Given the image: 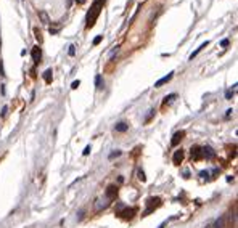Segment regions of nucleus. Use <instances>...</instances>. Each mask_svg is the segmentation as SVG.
I'll return each mask as SVG.
<instances>
[{"instance_id": "f8f14e48", "label": "nucleus", "mask_w": 238, "mask_h": 228, "mask_svg": "<svg viewBox=\"0 0 238 228\" xmlns=\"http://www.w3.org/2000/svg\"><path fill=\"white\" fill-rule=\"evenodd\" d=\"M52 72H53L52 69H47L45 72H43V79H45V82H47V84L52 82V77H53V74H52Z\"/></svg>"}, {"instance_id": "dca6fc26", "label": "nucleus", "mask_w": 238, "mask_h": 228, "mask_svg": "<svg viewBox=\"0 0 238 228\" xmlns=\"http://www.w3.org/2000/svg\"><path fill=\"white\" fill-rule=\"evenodd\" d=\"M175 98V93H172V95H169V97H166V100H164V104L166 103H169V101H172Z\"/></svg>"}, {"instance_id": "20e7f679", "label": "nucleus", "mask_w": 238, "mask_h": 228, "mask_svg": "<svg viewBox=\"0 0 238 228\" xmlns=\"http://www.w3.org/2000/svg\"><path fill=\"white\" fill-rule=\"evenodd\" d=\"M172 77H174V72H169L167 76H164V77H161V79H159V80H156V82H155V87H156V88L162 87V85H164V84H167L169 80L172 79Z\"/></svg>"}, {"instance_id": "f257e3e1", "label": "nucleus", "mask_w": 238, "mask_h": 228, "mask_svg": "<svg viewBox=\"0 0 238 228\" xmlns=\"http://www.w3.org/2000/svg\"><path fill=\"white\" fill-rule=\"evenodd\" d=\"M103 3H105V0H95L93 2V6L90 8L89 15H87V28H92V26L95 24V21H97L98 15H100V11H101L100 5H103Z\"/></svg>"}, {"instance_id": "6e6552de", "label": "nucleus", "mask_w": 238, "mask_h": 228, "mask_svg": "<svg viewBox=\"0 0 238 228\" xmlns=\"http://www.w3.org/2000/svg\"><path fill=\"white\" fill-rule=\"evenodd\" d=\"M182 159H183V149H179V151H175V154H174V158H172V161H174L175 164H180V162H182Z\"/></svg>"}, {"instance_id": "5701e85b", "label": "nucleus", "mask_w": 238, "mask_h": 228, "mask_svg": "<svg viewBox=\"0 0 238 228\" xmlns=\"http://www.w3.org/2000/svg\"><path fill=\"white\" fill-rule=\"evenodd\" d=\"M90 149H92V148H90V145H89V146H86V149H84V153H82V154H84V156H87V154L90 153Z\"/></svg>"}, {"instance_id": "2eb2a0df", "label": "nucleus", "mask_w": 238, "mask_h": 228, "mask_svg": "<svg viewBox=\"0 0 238 228\" xmlns=\"http://www.w3.org/2000/svg\"><path fill=\"white\" fill-rule=\"evenodd\" d=\"M214 228H224V217H219L214 223Z\"/></svg>"}, {"instance_id": "1a4fd4ad", "label": "nucleus", "mask_w": 238, "mask_h": 228, "mask_svg": "<svg viewBox=\"0 0 238 228\" xmlns=\"http://www.w3.org/2000/svg\"><path fill=\"white\" fill-rule=\"evenodd\" d=\"M192 158L193 159H201L203 158V154H201V148H192Z\"/></svg>"}, {"instance_id": "423d86ee", "label": "nucleus", "mask_w": 238, "mask_h": 228, "mask_svg": "<svg viewBox=\"0 0 238 228\" xmlns=\"http://www.w3.org/2000/svg\"><path fill=\"white\" fill-rule=\"evenodd\" d=\"M31 55H32V60L36 61V63H39V61H40V56H42V53H40V48H39V47H34L32 52H31Z\"/></svg>"}, {"instance_id": "9b49d317", "label": "nucleus", "mask_w": 238, "mask_h": 228, "mask_svg": "<svg viewBox=\"0 0 238 228\" xmlns=\"http://www.w3.org/2000/svg\"><path fill=\"white\" fill-rule=\"evenodd\" d=\"M208 43H209V42H205V43H201V45H200V47H198V48H196V50H195V52H193V53H192V55H190V60H193V58H195L196 55H198V53H200V52H201V50H203V48H205V47H208Z\"/></svg>"}, {"instance_id": "0eeeda50", "label": "nucleus", "mask_w": 238, "mask_h": 228, "mask_svg": "<svg viewBox=\"0 0 238 228\" xmlns=\"http://www.w3.org/2000/svg\"><path fill=\"white\" fill-rule=\"evenodd\" d=\"M116 195H118V188L114 185H110L106 188V198H114Z\"/></svg>"}, {"instance_id": "a211bd4d", "label": "nucleus", "mask_w": 238, "mask_h": 228, "mask_svg": "<svg viewBox=\"0 0 238 228\" xmlns=\"http://www.w3.org/2000/svg\"><path fill=\"white\" fill-rule=\"evenodd\" d=\"M101 39H103V37H101V36H98V37H95V39H93V45H98V43H100V42H101Z\"/></svg>"}, {"instance_id": "7ed1b4c3", "label": "nucleus", "mask_w": 238, "mask_h": 228, "mask_svg": "<svg viewBox=\"0 0 238 228\" xmlns=\"http://www.w3.org/2000/svg\"><path fill=\"white\" fill-rule=\"evenodd\" d=\"M183 137H185V130L175 132V134H174V137H172V140H171V145H172V146H177L179 143L183 140Z\"/></svg>"}, {"instance_id": "9d476101", "label": "nucleus", "mask_w": 238, "mask_h": 228, "mask_svg": "<svg viewBox=\"0 0 238 228\" xmlns=\"http://www.w3.org/2000/svg\"><path fill=\"white\" fill-rule=\"evenodd\" d=\"M116 132H125L129 129V124H125V122H119V124H116Z\"/></svg>"}, {"instance_id": "393cba45", "label": "nucleus", "mask_w": 238, "mask_h": 228, "mask_svg": "<svg viewBox=\"0 0 238 228\" xmlns=\"http://www.w3.org/2000/svg\"><path fill=\"white\" fill-rule=\"evenodd\" d=\"M74 53H76V50H74V45H71V47H69V55H74Z\"/></svg>"}, {"instance_id": "4be33fe9", "label": "nucleus", "mask_w": 238, "mask_h": 228, "mask_svg": "<svg viewBox=\"0 0 238 228\" xmlns=\"http://www.w3.org/2000/svg\"><path fill=\"white\" fill-rule=\"evenodd\" d=\"M232 95H233V92H232V90H227V93H225V98H227V100H230V98H232Z\"/></svg>"}, {"instance_id": "b1692460", "label": "nucleus", "mask_w": 238, "mask_h": 228, "mask_svg": "<svg viewBox=\"0 0 238 228\" xmlns=\"http://www.w3.org/2000/svg\"><path fill=\"white\" fill-rule=\"evenodd\" d=\"M79 85H81V82H79V80H74V82H73V85H71V88H77Z\"/></svg>"}, {"instance_id": "ddd939ff", "label": "nucleus", "mask_w": 238, "mask_h": 228, "mask_svg": "<svg viewBox=\"0 0 238 228\" xmlns=\"http://www.w3.org/2000/svg\"><path fill=\"white\" fill-rule=\"evenodd\" d=\"M39 16H40V19H42V23H45V24L50 23V18H48V15H47L45 11H39Z\"/></svg>"}, {"instance_id": "4468645a", "label": "nucleus", "mask_w": 238, "mask_h": 228, "mask_svg": "<svg viewBox=\"0 0 238 228\" xmlns=\"http://www.w3.org/2000/svg\"><path fill=\"white\" fill-rule=\"evenodd\" d=\"M95 87H97V88H101V87H103V77H101L100 74L95 77Z\"/></svg>"}, {"instance_id": "aec40b11", "label": "nucleus", "mask_w": 238, "mask_h": 228, "mask_svg": "<svg viewBox=\"0 0 238 228\" xmlns=\"http://www.w3.org/2000/svg\"><path fill=\"white\" fill-rule=\"evenodd\" d=\"M116 156H121V151H114V153H111V154H110V159L116 158Z\"/></svg>"}, {"instance_id": "f03ea898", "label": "nucleus", "mask_w": 238, "mask_h": 228, "mask_svg": "<svg viewBox=\"0 0 238 228\" xmlns=\"http://www.w3.org/2000/svg\"><path fill=\"white\" fill-rule=\"evenodd\" d=\"M147 202H148V206H150V207H148L147 210H145L143 215H148V214L151 212V210L155 209V207H158L159 204H161V199H159V198H150V199L147 201Z\"/></svg>"}, {"instance_id": "f3484780", "label": "nucleus", "mask_w": 238, "mask_h": 228, "mask_svg": "<svg viewBox=\"0 0 238 228\" xmlns=\"http://www.w3.org/2000/svg\"><path fill=\"white\" fill-rule=\"evenodd\" d=\"M34 32H36L37 40H39V42H42V36H40V31H39V29H34Z\"/></svg>"}, {"instance_id": "39448f33", "label": "nucleus", "mask_w": 238, "mask_h": 228, "mask_svg": "<svg viewBox=\"0 0 238 228\" xmlns=\"http://www.w3.org/2000/svg\"><path fill=\"white\" fill-rule=\"evenodd\" d=\"M201 154H203V158H214V151H212V148H209V146H205V148H201Z\"/></svg>"}, {"instance_id": "6ab92c4d", "label": "nucleus", "mask_w": 238, "mask_h": 228, "mask_svg": "<svg viewBox=\"0 0 238 228\" xmlns=\"http://www.w3.org/2000/svg\"><path fill=\"white\" fill-rule=\"evenodd\" d=\"M138 178H140L142 182H145V180H147V178H145V173H143V170H138Z\"/></svg>"}, {"instance_id": "a878e982", "label": "nucleus", "mask_w": 238, "mask_h": 228, "mask_svg": "<svg viewBox=\"0 0 238 228\" xmlns=\"http://www.w3.org/2000/svg\"><path fill=\"white\" fill-rule=\"evenodd\" d=\"M77 3H79V5H82V3H86V0H76Z\"/></svg>"}, {"instance_id": "412c9836", "label": "nucleus", "mask_w": 238, "mask_h": 228, "mask_svg": "<svg viewBox=\"0 0 238 228\" xmlns=\"http://www.w3.org/2000/svg\"><path fill=\"white\" fill-rule=\"evenodd\" d=\"M229 43H230V40H229V39H224L222 42H220V45H222V47H227Z\"/></svg>"}]
</instances>
